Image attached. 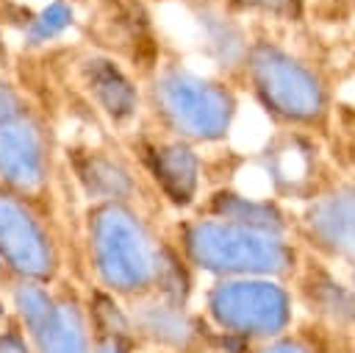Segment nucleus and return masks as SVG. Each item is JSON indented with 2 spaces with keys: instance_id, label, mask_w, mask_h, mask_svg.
<instances>
[{
  "instance_id": "nucleus-20",
  "label": "nucleus",
  "mask_w": 355,
  "mask_h": 353,
  "mask_svg": "<svg viewBox=\"0 0 355 353\" xmlns=\"http://www.w3.org/2000/svg\"><path fill=\"white\" fill-rule=\"evenodd\" d=\"M36 106V100L31 97V92L8 72L0 67V122L14 117V114H22L25 108Z\"/></svg>"
},
{
  "instance_id": "nucleus-13",
  "label": "nucleus",
  "mask_w": 355,
  "mask_h": 353,
  "mask_svg": "<svg viewBox=\"0 0 355 353\" xmlns=\"http://www.w3.org/2000/svg\"><path fill=\"white\" fill-rule=\"evenodd\" d=\"M258 167L266 175L275 200H308L327 178H322V158L316 133L277 128L263 150L258 153Z\"/></svg>"
},
{
  "instance_id": "nucleus-1",
  "label": "nucleus",
  "mask_w": 355,
  "mask_h": 353,
  "mask_svg": "<svg viewBox=\"0 0 355 353\" xmlns=\"http://www.w3.org/2000/svg\"><path fill=\"white\" fill-rule=\"evenodd\" d=\"M89 286L130 303L147 295L189 300L194 272L180 258L172 236L161 233L136 203H86L80 217Z\"/></svg>"
},
{
  "instance_id": "nucleus-18",
  "label": "nucleus",
  "mask_w": 355,
  "mask_h": 353,
  "mask_svg": "<svg viewBox=\"0 0 355 353\" xmlns=\"http://www.w3.org/2000/svg\"><path fill=\"white\" fill-rule=\"evenodd\" d=\"M86 306L92 325V353H144L133 336L125 306L119 300L89 286Z\"/></svg>"
},
{
  "instance_id": "nucleus-14",
  "label": "nucleus",
  "mask_w": 355,
  "mask_h": 353,
  "mask_svg": "<svg viewBox=\"0 0 355 353\" xmlns=\"http://www.w3.org/2000/svg\"><path fill=\"white\" fill-rule=\"evenodd\" d=\"M67 164L86 203H136L144 208V175L133 156L105 145H72L67 147Z\"/></svg>"
},
{
  "instance_id": "nucleus-24",
  "label": "nucleus",
  "mask_w": 355,
  "mask_h": 353,
  "mask_svg": "<svg viewBox=\"0 0 355 353\" xmlns=\"http://www.w3.org/2000/svg\"><path fill=\"white\" fill-rule=\"evenodd\" d=\"M327 8H330L333 14L349 17V14H355V0H327Z\"/></svg>"
},
{
  "instance_id": "nucleus-8",
  "label": "nucleus",
  "mask_w": 355,
  "mask_h": 353,
  "mask_svg": "<svg viewBox=\"0 0 355 353\" xmlns=\"http://www.w3.org/2000/svg\"><path fill=\"white\" fill-rule=\"evenodd\" d=\"M58 142L50 117L36 106L0 122V186L53 211Z\"/></svg>"
},
{
  "instance_id": "nucleus-4",
  "label": "nucleus",
  "mask_w": 355,
  "mask_h": 353,
  "mask_svg": "<svg viewBox=\"0 0 355 353\" xmlns=\"http://www.w3.org/2000/svg\"><path fill=\"white\" fill-rule=\"evenodd\" d=\"M241 83L277 128L324 133L333 92L327 75L313 58L272 39L269 33L252 36Z\"/></svg>"
},
{
  "instance_id": "nucleus-9",
  "label": "nucleus",
  "mask_w": 355,
  "mask_h": 353,
  "mask_svg": "<svg viewBox=\"0 0 355 353\" xmlns=\"http://www.w3.org/2000/svg\"><path fill=\"white\" fill-rule=\"evenodd\" d=\"M294 239L324 264H355V178H327L291 220Z\"/></svg>"
},
{
  "instance_id": "nucleus-2",
  "label": "nucleus",
  "mask_w": 355,
  "mask_h": 353,
  "mask_svg": "<svg viewBox=\"0 0 355 353\" xmlns=\"http://www.w3.org/2000/svg\"><path fill=\"white\" fill-rule=\"evenodd\" d=\"M172 242L191 272L208 278H277L291 284L305 250L291 233L261 231L208 214H189L172 225Z\"/></svg>"
},
{
  "instance_id": "nucleus-22",
  "label": "nucleus",
  "mask_w": 355,
  "mask_h": 353,
  "mask_svg": "<svg viewBox=\"0 0 355 353\" xmlns=\"http://www.w3.org/2000/svg\"><path fill=\"white\" fill-rule=\"evenodd\" d=\"M0 353H33L25 331L19 328V322L14 320L11 311L0 320Z\"/></svg>"
},
{
  "instance_id": "nucleus-7",
  "label": "nucleus",
  "mask_w": 355,
  "mask_h": 353,
  "mask_svg": "<svg viewBox=\"0 0 355 353\" xmlns=\"http://www.w3.org/2000/svg\"><path fill=\"white\" fill-rule=\"evenodd\" d=\"M64 278V245L50 208L0 186V284Z\"/></svg>"
},
{
  "instance_id": "nucleus-17",
  "label": "nucleus",
  "mask_w": 355,
  "mask_h": 353,
  "mask_svg": "<svg viewBox=\"0 0 355 353\" xmlns=\"http://www.w3.org/2000/svg\"><path fill=\"white\" fill-rule=\"evenodd\" d=\"M194 208L200 214H208V217H216V220H227V222H239V225L294 236L291 217L286 214L283 203L269 197V195H250V192H241L236 186H219V189L202 195Z\"/></svg>"
},
{
  "instance_id": "nucleus-23",
  "label": "nucleus",
  "mask_w": 355,
  "mask_h": 353,
  "mask_svg": "<svg viewBox=\"0 0 355 353\" xmlns=\"http://www.w3.org/2000/svg\"><path fill=\"white\" fill-rule=\"evenodd\" d=\"M0 67H3V69L11 67V44H8V36H6L3 22H0Z\"/></svg>"
},
{
  "instance_id": "nucleus-11",
  "label": "nucleus",
  "mask_w": 355,
  "mask_h": 353,
  "mask_svg": "<svg viewBox=\"0 0 355 353\" xmlns=\"http://www.w3.org/2000/svg\"><path fill=\"white\" fill-rule=\"evenodd\" d=\"M133 336L141 350L153 353H205L211 342V328L202 314H197L189 300L169 295H147L122 303Z\"/></svg>"
},
{
  "instance_id": "nucleus-10",
  "label": "nucleus",
  "mask_w": 355,
  "mask_h": 353,
  "mask_svg": "<svg viewBox=\"0 0 355 353\" xmlns=\"http://www.w3.org/2000/svg\"><path fill=\"white\" fill-rule=\"evenodd\" d=\"M130 153L144 181H150L155 195H161L172 208L189 211L200 203L205 183L200 147L150 128L130 133Z\"/></svg>"
},
{
  "instance_id": "nucleus-25",
  "label": "nucleus",
  "mask_w": 355,
  "mask_h": 353,
  "mask_svg": "<svg viewBox=\"0 0 355 353\" xmlns=\"http://www.w3.org/2000/svg\"><path fill=\"white\" fill-rule=\"evenodd\" d=\"M349 286L355 289V264H352V272H349Z\"/></svg>"
},
{
  "instance_id": "nucleus-3",
  "label": "nucleus",
  "mask_w": 355,
  "mask_h": 353,
  "mask_svg": "<svg viewBox=\"0 0 355 353\" xmlns=\"http://www.w3.org/2000/svg\"><path fill=\"white\" fill-rule=\"evenodd\" d=\"M141 106L153 131L194 147H211L230 136L239 117V92L236 83L219 75L161 58L141 81Z\"/></svg>"
},
{
  "instance_id": "nucleus-21",
  "label": "nucleus",
  "mask_w": 355,
  "mask_h": 353,
  "mask_svg": "<svg viewBox=\"0 0 355 353\" xmlns=\"http://www.w3.org/2000/svg\"><path fill=\"white\" fill-rule=\"evenodd\" d=\"M241 353H322L308 336L286 331L280 336L263 339V342H252V345H241Z\"/></svg>"
},
{
  "instance_id": "nucleus-16",
  "label": "nucleus",
  "mask_w": 355,
  "mask_h": 353,
  "mask_svg": "<svg viewBox=\"0 0 355 353\" xmlns=\"http://www.w3.org/2000/svg\"><path fill=\"white\" fill-rule=\"evenodd\" d=\"M291 292L327 331H355V289L336 278L330 264L302 256Z\"/></svg>"
},
{
  "instance_id": "nucleus-19",
  "label": "nucleus",
  "mask_w": 355,
  "mask_h": 353,
  "mask_svg": "<svg viewBox=\"0 0 355 353\" xmlns=\"http://www.w3.org/2000/svg\"><path fill=\"white\" fill-rule=\"evenodd\" d=\"M236 17H261L272 22H302L308 14L305 0H216Z\"/></svg>"
},
{
  "instance_id": "nucleus-6",
  "label": "nucleus",
  "mask_w": 355,
  "mask_h": 353,
  "mask_svg": "<svg viewBox=\"0 0 355 353\" xmlns=\"http://www.w3.org/2000/svg\"><path fill=\"white\" fill-rule=\"evenodd\" d=\"M3 289L33 353H92L86 289L75 281L6 284Z\"/></svg>"
},
{
  "instance_id": "nucleus-12",
  "label": "nucleus",
  "mask_w": 355,
  "mask_h": 353,
  "mask_svg": "<svg viewBox=\"0 0 355 353\" xmlns=\"http://www.w3.org/2000/svg\"><path fill=\"white\" fill-rule=\"evenodd\" d=\"M78 89L86 95L89 106H94L97 117H103L114 131L133 133V125L144 114L141 106V83L133 72L108 53L86 50L75 61Z\"/></svg>"
},
{
  "instance_id": "nucleus-5",
  "label": "nucleus",
  "mask_w": 355,
  "mask_h": 353,
  "mask_svg": "<svg viewBox=\"0 0 355 353\" xmlns=\"http://www.w3.org/2000/svg\"><path fill=\"white\" fill-rule=\"evenodd\" d=\"M294 309L291 284L277 278H216L202 295L205 325L239 345L291 331Z\"/></svg>"
},
{
  "instance_id": "nucleus-15",
  "label": "nucleus",
  "mask_w": 355,
  "mask_h": 353,
  "mask_svg": "<svg viewBox=\"0 0 355 353\" xmlns=\"http://www.w3.org/2000/svg\"><path fill=\"white\" fill-rule=\"evenodd\" d=\"M186 8L197 31V44L202 56L216 67L219 78L230 83L241 81L250 39H252L241 17L230 14L216 0H186Z\"/></svg>"
}]
</instances>
